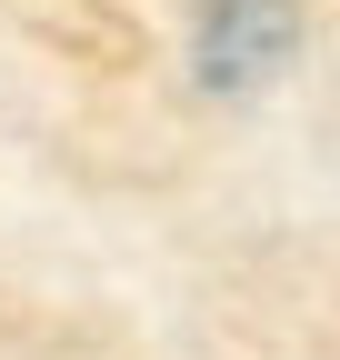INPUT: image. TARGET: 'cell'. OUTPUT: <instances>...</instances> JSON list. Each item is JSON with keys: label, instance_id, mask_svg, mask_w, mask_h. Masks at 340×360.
<instances>
[{"label": "cell", "instance_id": "1", "mask_svg": "<svg viewBox=\"0 0 340 360\" xmlns=\"http://www.w3.org/2000/svg\"><path fill=\"white\" fill-rule=\"evenodd\" d=\"M280 51H290V0H210L200 11V80L210 90L270 80Z\"/></svg>", "mask_w": 340, "mask_h": 360}]
</instances>
